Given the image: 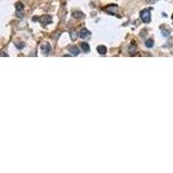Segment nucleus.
I'll return each instance as SVG.
<instances>
[{"instance_id": "1", "label": "nucleus", "mask_w": 173, "mask_h": 173, "mask_svg": "<svg viewBox=\"0 0 173 173\" xmlns=\"http://www.w3.org/2000/svg\"><path fill=\"white\" fill-rule=\"evenodd\" d=\"M140 17H141V20L143 21L144 23H149L151 21V13L148 10H144V11H141L140 13Z\"/></svg>"}, {"instance_id": "2", "label": "nucleus", "mask_w": 173, "mask_h": 173, "mask_svg": "<svg viewBox=\"0 0 173 173\" xmlns=\"http://www.w3.org/2000/svg\"><path fill=\"white\" fill-rule=\"evenodd\" d=\"M23 8H24V6L23 4L22 3H17L16 4V9H17V16L18 17H23Z\"/></svg>"}, {"instance_id": "3", "label": "nucleus", "mask_w": 173, "mask_h": 173, "mask_svg": "<svg viewBox=\"0 0 173 173\" xmlns=\"http://www.w3.org/2000/svg\"><path fill=\"white\" fill-rule=\"evenodd\" d=\"M40 22H41L42 24L47 25L52 22V18H51V17H50V16H44V17L40 18Z\"/></svg>"}, {"instance_id": "4", "label": "nucleus", "mask_w": 173, "mask_h": 173, "mask_svg": "<svg viewBox=\"0 0 173 173\" xmlns=\"http://www.w3.org/2000/svg\"><path fill=\"white\" fill-rule=\"evenodd\" d=\"M69 52L71 53L73 55H79V53H80L79 48L77 46H75V45H73V46L69 47Z\"/></svg>"}, {"instance_id": "5", "label": "nucleus", "mask_w": 173, "mask_h": 173, "mask_svg": "<svg viewBox=\"0 0 173 173\" xmlns=\"http://www.w3.org/2000/svg\"><path fill=\"white\" fill-rule=\"evenodd\" d=\"M90 35H91V32L90 31H88L87 29H82L80 32V37L82 39L87 38V37H88Z\"/></svg>"}, {"instance_id": "6", "label": "nucleus", "mask_w": 173, "mask_h": 173, "mask_svg": "<svg viewBox=\"0 0 173 173\" xmlns=\"http://www.w3.org/2000/svg\"><path fill=\"white\" fill-rule=\"evenodd\" d=\"M42 49V53L43 54H45V55H47V54H49V52L50 51V46L49 45V44H42L41 47Z\"/></svg>"}, {"instance_id": "7", "label": "nucleus", "mask_w": 173, "mask_h": 173, "mask_svg": "<svg viewBox=\"0 0 173 173\" xmlns=\"http://www.w3.org/2000/svg\"><path fill=\"white\" fill-rule=\"evenodd\" d=\"M81 50H83V52L88 53L90 51V47H89V45L87 42H82L81 43Z\"/></svg>"}, {"instance_id": "8", "label": "nucleus", "mask_w": 173, "mask_h": 173, "mask_svg": "<svg viewBox=\"0 0 173 173\" xmlns=\"http://www.w3.org/2000/svg\"><path fill=\"white\" fill-rule=\"evenodd\" d=\"M73 17H75V18H83V17H85V15L81 11H74V13H73Z\"/></svg>"}, {"instance_id": "9", "label": "nucleus", "mask_w": 173, "mask_h": 173, "mask_svg": "<svg viewBox=\"0 0 173 173\" xmlns=\"http://www.w3.org/2000/svg\"><path fill=\"white\" fill-rule=\"evenodd\" d=\"M97 50H98V52L100 54V55H105L106 53H107V48L103 45H100L98 48H97Z\"/></svg>"}, {"instance_id": "10", "label": "nucleus", "mask_w": 173, "mask_h": 173, "mask_svg": "<svg viewBox=\"0 0 173 173\" xmlns=\"http://www.w3.org/2000/svg\"><path fill=\"white\" fill-rule=\"evenodd\" d=\"M153 44H154V42L152 39H148V40L146 42V47H148V48H151V47L153 46Z\"/></svg>"}, {"instance_id": "11", "label": "nucleus", "mask_w": 173, "mask_h": 173, "mask_svg": "<svg viewBox=\"0 0 173 173\" xmlns=\"http://www.w3.org/2000/svg\"><path fill=\"white\" fill-rule=\"evenodd\" d=\"M70 35H71V38H72V40H73V41H74V40L76 39L77 33H76V32H75V31H73V32H71V34H70Z\"/></svg>"}, {"instance_id": "12", "label": "nucleus", "mask_w": 173, "mask_h": 173, "mask_svg": "<svg viewBox=\"0 0 173 173\" xmlns=\"http://www.w3.org/2000/svg\"><path fill=\"white\" fill-rule=\"evenodd\" d=\"M162 35L164 36H168L169 35H170V31H169V30H164L162 31Z\"/></svg>"}, {"instance_id": "13", "label": "nucleus", "mask_w": 173, "mask_h": 173, "mask_svg": "<svg viewBox=\"0 0 173 173\" xmlns=\"http://www.w3.org/2000/svg\"><path fill=\"white\" fill-rule=\"evenodd\" d=\"M149 1H150V2H151V3H154V2H155V1H156V0H149Z\"/></svg>"}]
</instances>
